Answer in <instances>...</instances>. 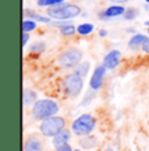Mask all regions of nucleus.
<instances>
[{"label": "nucleus", "mask_w": 149, "mask_h": 151, "mask_svg": "<svg viewBox=\"0 0 149 151\" xmlns=\"http://www.w3.org/2000/svg\"><path fill=\"white\" fill-rule=\"evenodd\" d=\"M99 36H101V37H106V36H107V30H104V29H102V30H99Z\"/></svg>", "instance_id": "28"}, {"label": "nucleus", "mask_w": 149, "mask_h": 151, "mask_svg": "<svg viewBox=\"0 0 149 151\" xmlns=\"http://www.w3.org/2000/svg\"><path fill=\"white\" fill-rule=\"evenodd\" d=\"M76 32H77V28H74L72 24H68V25H65V27L60 28V33H62L63 36H65V37L73 36Z\"/></svg>", "instance_id": "20"}, {"label": "nucleus", "mask_w": 149, "mask_h": 151, "mask_svg": "<svg viewBox=\"0 0 149 151\" xmlns=\"http://www.w3.org/2000/svg\"><path fill=\"white\" fill-rule=\"evenodd\" d=\"M35 29H37V21H34V20H24L22 21V32L29 33V32H33Z\"/></svg>", "instance_id": "18"}, {"label": "nucleus", "mask_w": 149, "mask_h": 151, "mask_svg": "<svg viewBox=\"0 0 149 151\" xmlns=\"http://www.w3.org/2000/svg\"><path fill=\"white\" fill-rule=\"evenodd\" d=\"M89 67H90V63L89 62H80L79 65L74 67V74H77L81 78H85L88 75V71H89Z\"/></svg>", "instance_id": "16"}, {"label": "nucleus", "mask_w": 149, "mask_h": 151, "mask_svg": "<svg viewBox=\"0 0 149 151\" xmlns=\"http://www.w3.org/2000/svg\"><path fill=\"white\" fill-rule=\"evenodd\" d=\"M148 34H149V27H148Z\"/></svg>", "instance_id": "33"}, {"label": "nucleus", "mask_w": 149, "mask_h": 151, "mask_svg": "<svg viewBox=\"0 0 149 151\" xmlns=\"http://www.w3.org/2000/svg\"><path fill=\"white\" fill-rule=\"evenodd\" d=\"M55 151H73V150L70 145H63V146H60V147H56Z\"/></svg>", "instance_id": "24"}, {"label": "nucleus", "mask_w": 149, "mask_h": 151, "mask_svg": "<svg viewBox=\"0 0 149 151\" xmlns=\"http://www.w3.org/2000/svg\"><path fill=\"white\" fill-rule=\"evenodd\" d=\"M24 16H29L30 20H34V21H39V22H45V24H48L51 21V17H46V16H42L39 13H35L34 11H28L25 9L24 11Z\"/></svg>", "instance_id": "14"}, {"label": "nucleus", "mask_w": 149, "mask_h": 151, "mask_svg": "<svg viewBox=\"0 0 149 151\" xmlns=\"http://www.w3.org/2000/svg\"><path fill=\"white\" fill-rule=\"evenodd\" d=\"M80 146L84 147V149H93V147L97 146V138L94 135H85L80 139Z\"/></svg>", "instance_id": "13"}, {"label": "nucleus", "mask_w": 149, "mask_h": 151, "mask_svg": "<svg viewBox=\"0 0 149 151\" xmlns=\"http://www.w3.org/2000/svg\"><path fill=\"white\" fill-rule=\"evenodd\" d=\"M73 151H82V150H80V149H76V150H73Z\"/></svg>", "instance_id": "31"}, {"label": "nucleus", "mask_w": 149, "mask_h": 151, "mask_svg": "<svg viewBox=\"0 0 149 151\" xmlns=\"http://www.w3.org/2000/svg\"><path fill=\"white\" fill-rule=\"evenodd\" d=\"M22 99H24V105L25 106H29V105H31V104L34 105L35 101H37V93L34 91H31V89H26V91L24 92Z\"/></svg>", "instance_id": "15"}, {"label": "nucleus", "mask_w": 149, "mask_h": 151, "mask_svg": "<svg viewBox=\"0 0 149 151\" xmlns=\"http://www.w3.org/2000/svg\"><path fill=\"white\" fill-rule=\"evenodd\" d=\"M58 112H59V105L54 100H50V99L37 100L35 104L33 105V109H31L33 117L39 121H43L46 118L56 116Z\"/></svg>", "instance_id": "1"}, {"label": "nucleus", "mask_w": 149, "mask_h": 151, "mask_svg": "<svg viewBox=\"0 0 149 151\" xmlns=\"http://www.w3.org/2000/svg\"><path fill=\"white\" fill-rule=\"evenodd\" d=\"M70 139H71V132L64 129L60 133H58L55 137H53V145L56 149V147H60V146H63V145H67V142L70 141Z\"/></svg>", "instance_id": "11"}, {"label": "nucleus", "mask_w": 149, "mask_h": 151, "mask_svg": "<svg viewBox=\"0 0 149 151\" xmlns=\"http://www.w3.org/2000/svg\"><path fill=\"white\" fill-rule=\"evenodd\" d=\"M42 150H43V146H42L41 139L35 137V135L29 137L25 141L24 151H42Z\"/></svg>", "instance_id": "10"}, {"label": "nucleus", "mask_w": 149, "mask_h": 151, "mask_svg": "<svg viewBox=\"0 0 149 151\" xmlns=\"http://www.w3.org/2000/svg\"><path fill=\"white\" fill-rule=\"evenodd\" d=\"M94 127H96V118L89 113H85V114L79 116L73 121L71 129L79 137H85V135H89L93 132Z\"/></svg>", "instance_id": "2"}, {"label": "nucleus", "mask_w": 149, "mask_h": 151, "mask_svg": "<svg viewBox=\"0 0 149 151\" xmlns=\"http://www.w3.org/2000/svg\"><path fill=\"white\" fill-rule=\"evenodd\" d=\"M141 50H143V51H144V53H147V54H149V38H147V41H145V42H144V45H143Z\"/></svg>", "instance_id": "26"}, {"label": "nucleus", "mask_w": 149, "mask_h": 151, "mask_svg": "<svg viewBox=\"0 0 149 151\" xmlns=\"http://www.w3.org/2000/svg\"><path fill=\"white\" fill-rule=\"evenodd\" d=\"M80 13H81V8L76 4H62L47 9L48 17L54 20H70L79 16Z\"/></svg>", "instance_id": "3"}, {"label": "nucleus", "mask_w": 149, "mask_h": 151, "mask_svg": "<svg viewBox=\"0 0 149 151\" xmlns=\"http://www.w3.org/2000/svg\"><path fill=\"white\" fill-rule=\"evenodd\" d=\"M64 91L65 93L70 97H77L82 91V87H84V78L79 76L77 74H70L64 78Z\"/></svg>", "instance_id": "5"}, {"label": "nucleus", "mask_w": 149, "mask_h": 151, "mask_svg": "<svg viewBox=\"0 0 149 151\" xmlns=\"http://www.w3.org/2000/svg\"><path fill=\"white\" fill-rule=\"evenodd\" d=\"M136 16H137V9L136 8H127L126 9V12L124 14H123V19L124 20H128V21H131V20H133V19H136Z\"/></svg>", "instance_id": "21"}, {"label": "nucleus", "mask_w": 149, "mask_h": 151, "mask_svg": "<svg viewBox=\"0 0 149 151\" xmlns=\"http://www.w3.org/2000/svg\"><path fill=\"white\" fill-rule=\"evenodd\" d=\"M107 1L111 3H115V4H123V3H127L128 0H107Z\"/></svg>", "instance_id": "27"}, {"label": "nucleus", "mask_w": 149, "mask_h": 151, "mask_svg": "<svg viewBox=\"0 0 149 151\" xmlns=\"http://www.w3.org/2000/svg\"><path fill=\"white\" fill-rule=\"evenodd\" d=\"M94 97H96V91L90 88V91H88L87 93H85L84 99H82V103H81V105H82V106H84V105H88V104H89V103H90L92 100H93Z\"/></svg>", "instance_id": "23"}, {"label": "nucleus", "mask_w": 149, "mask_h": 151, "mask_svg": "<svg viewBox=\"0 0 149 151\" xmlns=\"http://www.w3.org/2000/svg\"><path fill=\"white\" fill-rule=\"evenodd\" d=\"M64 3V0H38L39 7H58Z\"/></svg>", "instance_id": "19"}, {"label": "nucleus", "mask_w": 149, "mask_h": 151, "mask_svg": "<svg viewBox=\"0 0 149 151\" xmlns=\"http://www.w3.org/2000/svg\"><path fill=\"white\" fill-rule=\"evenodd\" d=\"M119 62H120V51L119 50H111L105 55L104 63H102V65H104L107 70H113V68L118 67Z\"/></svg>", "instance_id": "8"}, {"label": "nucleus", "mask_w": 149, "mask_h": 151, "mask_svg": "<svg viewBox=\"0 0 149 151\" xmlns=\"http://www.w3.org/2000/svg\"><path fill=\"white\" fill-rule=\"evenodd\" d=\"M105 151H114V150L111 149V147H106V149H105Z\"/></svg>", "instance_id": "29"}, {"label": "nucleus", "mask_w": 149, "mask_h": 151, "mask_svg": "<svg viewBox=\"0 0 149 151\" xmlns=\"http://www.w3.org/2000/svg\"><path fill=\"white\" fill-rule=\"evenodd\" d=\"M29 41V33L26 32H22V46H25Z\"/></svg>", "instance_id": "25"}, {"label": "nucleus", "mask_w": 149, "mask_h": 151, "mask_svg": "<svg viewBox=\"0 0 149 151\" xmlns=\"http://www.w3.org/2000/svg\"><path fill=\"white\" fill-rule=\"evenodd\" d=\"M65 127V120L60 116H53L50 118H46L42 121L39 130H41L43 137L53 138L55 137L58 133H60L62 130H64Z\"/></svg>", "instance_id": "4"}, {"label": "nucleus", "mask_w": 149, "mask_h": 151, "mask_svg": "<svg viewBox=\"0 0 149 151\" xmlns=\"http://www.w3.org/2000/svg\"><path fill=\"white\" fill-rule=\"evenodd\" d=\"M93 30H94V25L89 24V22H85V24H81L77 27V33L81 34V36H88Z\"/></svg>", "instance_id": "17"}, {"label": "nucleus", "mask_w": 149, "mask_h": 151, "mask_svg": "<svg viewBox=\"0 0 149 151\" xmlns=\"http://www.w3.org/2000/svg\"><path fill=\"white\" fill-rule=\"evenodd\" d=\"M46 49V43L42 42V41H38V42H34L33 45H31L30 50L33 51V53H42V51H45Z\"/></svg>", "instance_id": "22"}, {"label": "nucleus", "mask_w": 149, "mask_h": 151, "mask_svg": "<svg viewBox=\"0 0 149 151\" xmlns=\"http://www.w3.org/2000/svg\"><path fill=\"white\" fill-rule=\"evenodd\" d=\"M106 68L104 65L98 66L96 70H94L93 75H92L90 78V82H89V86L92 89H94V91H98L99 88L102 87V84H104V79H105V75H106Z\"/></svg>", "instance_id": "7"}, {"label": "nucleus", "mask_w": 149, "mask_h": 151, "mask_svg": "<svg viewBox=\"0 0 149 151\" xmlns=\"http://www.w3.org/2000/svg\"><path fill=\"white\" fill-rule=\"evenodd\" d=\"M126 12V8L122 5L114 4L107 7L105 11L99 12V19H111V17H118V16H123Z\"/></svg>", "instance_id": "9"}, {"label": "nucleus", "mask_w": 149, "mask_h": 151, "mask_svg": "<svg viewBox=\"0 0 149 151\" xmlns=\"http://www.w3.org/2000/svg\"><path fill=\"white\" fill-rule=\"evenodd\" d=\"M145 1H147V3H148V4H149V0H145Z\"/></svg>", "instance_id": "32"}, {"label": "nucleus", "mask_w": 149, "mask_h": 151, "mask_svg": "<svg viewBox=\"0 0 149 151\" xmlns=\"http://www.w3.org/2000/svg\"><path fill=\"white\" fill-rule=\"evenodd\" d=\"M82 59V51L79 49H68L59 57V65L63 68H74Z\"/></svg>", "instance_id": "6"}, {"label": "nucleus", "mask_w": 149, "mask_h": 151, "mask_svg": "<svg viewBox=\"0 0 149 151\" xmlns=\"http://www.w3.org/2000/svg\"><path fill=\"white\" fill-rule=\"evenodd\" d=\"M148 37L144 36V34H135V36L131 37V40L128 41V47L131 49V50H139V49L143 47V45H144V42L147 41Z\"/></svg>", "instance_id": "12"}, {"label": "nucleus", "mask_w": 149, "mask_h": 151, "mask_svg": "<svg viewBox=\"0 0 149 151\" xmlns=\"http://www.w3.org/2000/svg\"><path fill=\"white\" fill-rule=\"evenodd\" d=\"M145 25H147V27H149V21H145Z\"/></svg>", "instance_id": "30"}]
</instances>
